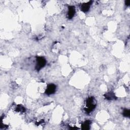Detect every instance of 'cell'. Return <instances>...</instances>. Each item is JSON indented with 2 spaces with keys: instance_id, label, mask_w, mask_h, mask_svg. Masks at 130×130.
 I'll return each instance as SVG.
<instances>
[{
  "instance_id": "obj_1",
  "label": "cell",
  "mask_w": 130,
  "mask_h": 130,
  "mask_svg": "<svg viewBox=\"0 0 130 130\" xmlns=\"http://www.w3.org/2000/svg\"><path fill=\"white\" fill-rule=\"evenodd\" d=\"M96 105V102L95 99L93 96L88 98L86 101L84 107V110L87 113H90L92 112Z\"/></svg>"
},
{
  "instance_id": "obj_2",
  "label": "cell",
  "mask_w": 130,
  "mask_h": 130,
  "mask_svg": "<svg viewBox=\"0 0 130 130\" xmlns=\"http://www.w3.org/2000/svg\"><path fill=\"white\" fill-rule=\"evenodd\" d=\"M46 63V60L45 57L43 56L36 57V64L35 69L37 71H39L41 69L44 68Z\"/></svg>"
},
{
  "instance_id": "obj_3",
  "label": "cell",
  "mask_w": 130,
  "mask_h": 130,
  "mask_svg": "<svg viewBox=\"0 0 130 130\" xmlns=\"http://www.w3.org/2000/svg\"><path fill=\"white\" fill-rule=\"evenodd\" d=\"M56 85L54 84H49L47 85L45 90V93L47 95L53 94L56 91Z\"/></svg>"
},
{
  "instance_id": "obj_4",
  "label": "cell",
  "mask_w": 130,
  "mask_h": 130,
  "mask_svg": "<svg viewBox=\"0 0 130 130\" xmlns=\"http://www.w3.org/2000/svg\"><path fill=\"white\" fill-rule=\"evenodd\" d=\"M92 1H89L87 3H85L81 4V5L80 6L81 10L82 12H85V13L88 11L91 5L92 4Z\"/></svg>"
},
{
  "instance_id": "obj_5",
  "label": "cell",
  "mask_w": 130,
  "mask_h": 130,
  "mask_svg": "<svg viewBox=\"0 0 130 130\" xmlns=\"http://www.w3.org/2000/svg\"><path fill=\"white\" fill-rule=\"evenodd\" d=\"M75 7L73 6H69L68 7V12L67 14V17L68 19H72L75 14Z\"/></svg>"
},
{
  "instance_id": "obj_6",
  "label": "cell",
  "mask_w": 130,
  "mask_h": 130,
  "mask_svg": "<svg viewBox=\"0 0 130 130\" xmlns=\"http://www.w3.org/2000/svg\"><path fill=\"white\" fill-rule=\"evenodd\" d=\"M104 96L106 99L108 100H112L114 99H116V97L115 96L114 93L112 92H109L104 94Z\"/></svg>"
},
{
  "instance_id": "obj_7",
  "label": "cell",
  "mask_w": 130,
  "mask_h": 130,
  "mask_svg": "<svg viewBox=\"0 0 130 130\" xmlns=\"http://www.w3.org/2000/svg\"><path fill=\"white\" fill-rule=\"evenodd\" d=\"M91 124V121L90 120H87L84 121L82 124H81V127L82 129L84 130H87L89 129L90 128V125Z\"/></svg>"
},
{
  "instance_id": "obj_8",
  "label": "cell",
  "mask_w": 130,
  "mask_h": 130,
  "mask_svg": "<svg viewBox=\"0 0 130 130\" xmlns=\"http://www.w3.org/2000/svg\"><path fill=\"white\" fill-rule=\"evenodd\" d=\"M122 115L123 116L126 117H129L130 116V111L128 109H124L122 112Z\"/></svg>"
},
{
  "instance_id": "obj_9",
  "label": "cell",
  "mask_w": 130,
  "mask_h": 130,
  "mask_svg": "<svg viewBox=\"0 0 130 130\" xmlns=\"http://www.w3.org/2000/svg\"><path fill=\"white\" fill-rule=\"evenodd\" d=\"M16 110L18 112H24L25 111V109L23 106H22L21 105H18V106H17L16 109Z\"/></svg>"
},
{
  "instance_id": "obj_10",
  "label": "cell",
  "mask_w": 130,
  "mask_h": 130,
  "mask_svg": "<svg viewBox=\"0 0 130 130\" xmlns=\"http://www.w3.org/2000/svg\"><path fill=\"white\" fill-rule=\"evenodd\" d=\"M125 4L127 6H129L130 5V1H125Z\"/></svg>"
}]
</instances>
